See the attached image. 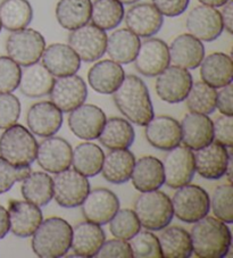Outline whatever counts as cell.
I'll return each instance as SVG.
<instances>
[{
	"label": "cell",
	"instance_id": "obj_1",
	"mask_svg": "<svg viewBox=\"0 0 233 258\" xmlns=\"http://www.w3.org/2000/svg\"><path fill=\"white\" fill-rule=\"evenodd\" d=\"M113 100L121 114L139 126H146L154 117V107L146 83L137 75H125L113 93Z\"/></svg>",
	"mask_w": 233,
	"mask_h": 258
},
{
	"label": "cell",
	"instance_id": "obj_2",
	"mask_svg": "<svg viewBox=\"0 0 233 258\" xmlns=\"http://www.w3.org/2000/svg\"><path fill=\"white\" fill-rule=\"evenodd\" d=\"M192 226L190 238L192 253L199 258H223L230 252L231 230L223 221L205 216Z\"/></svg>",
	"mask_w": 233,
	"mask_h": 258
},
{
	"label": "cell",
	"instance_id": "obj_3",
	"mask_svg": "<svg viewBox=\"0 0 233 258\" xmlns=\"http://www.w3.org/2000/svg\"><path fill=\"white\" fill-rule=\"evenodd\" d=\"M72 226L61 217L41 222L32 234L33 252L40 258L64 257L71 249Z\"/></svg>",
	"mask_w": 233,
	"mask_h": 258
},
{
	"label": "cell",
	"instance_id": "obj_4",
	"mask_svg": "<svg viewBox=\"0 0 233 258\" xmlns=\"http://www.w3.org/2000/svg\"><path fill=\"white\" fill-rule=\"evenodd\" d=\"M38 142L33 133L21 124L5 128L0 136V157L16 166H31L35 161Z\"/></svg>",
	"mask_w": 233,
	"mask_h": 258
},
{
	"label": "cell",
	"instance_id": "obj_5",
	"mask_svg": "<svg viewBox=\"0 0 233 258\" xmlns=\"http://www.w3.org/2000/svg\"><path fill=\"white\" fill-rule=\"evenodd\" d=\"M134 213L142 228L149 231L165 229L174 217L171 198L159 190L141 192L134 204Z\"/></svg>",
	"mask_w": 233,
	"mask_h": 258
},
{
	"label": "cell",
	"instance_id": "obj_6",
	"mask_svg": "<svg viewBox=\"0 0 233 258\" xmlns=\"http://www.w3.org/2000/svg\"><path fill=\"white\" fill-rule=\"evenodd\" d=\"M171 199L173 214L185 223L194 224L210 211V198L207 191L199 185L186 184L176 189Z\"/></svg>",
	"mask_w": 233,
	"mask_h": 258
},
{
	"label": "cell",
	"instance_id": "obj_7",
	"mask_svg": "<svg viewBox=\"0 0 233 258\" xmlns=\"http://www.w3.org/2000/svg\"><path fill=\"white\" fill-rule=\"evenodd\" d=\"M44 49L46 40L41 33L33 29L13 31L6 41L8 57L23 68L38 63Z\"/></svg>",
	"mask_w": 233,
	"mask_h": 258
},
{
	"label": "cell",
	"instance_id": "obj_8",
	"mask_svg": "<svg viewBox=\"0 0 233 258\" xmlns=\"http://www.w3.org/2000/svg\"><path fill=\"white\" fill-rule=\"evenodd\" d=\"M53 180V199L63 208H76L81 206L90 192L88 177L75 170L57 173Z\"/></svg>",
	"mask_w": 233,
	"mask_h": 258
},
{
	"label": "cell",
	"instance_id": "obj_9",
	"mask_svg": "<svg viewBox=\"0 0 233 258\" xmlns=\"http://www.w3.org/2000/svg\"><path fill=\"white\" fill-rule=\"evenodd\" d=\"M163 168L165 182L168 188L178 189L189 184L196 173L195 156L186 146H177L169 149L164 158Z\"/></svg>",
	"mask_w": 233,
	"mask_h": 258
},
{
	"label": "cell",
	"instance_id": "obj_10",
	"mask_svg": "<svg viewBox=\"0 0 233 258\" xmlns=\"http://www.w3.org/2000/svg\"><path fill=\"white\" fill-rule=\"evenodd\" d=\"M69 46L80 59L93 63L105 55L107 34L96 25L87 23L72 31L69 35Z\"/></svg>",
	"mask_w": 233,
	"mask_h": 258
},
{
	"label": "cell",
	"instance_id": "obj_11",
	"mask_svg": "<svg viewBox=\"0 0 233 258\" xmlns=\"http://www.w3.org/2000/svg\"><path fill=\"white\" fill-rule=\"evenodd\" d=\"M192 81V75L189 70L168 66L156 79V92L158 97L168 104H179L186 100L189 93Z\"/></svg>",
	"mask_w": 233,
	"mask_h": 258
},
{
	"label": "cell",
	"instance_id": "obj_12",
	"mask_svg": "<svg viewBox=\"0 0 233 258\" xmlns=\"http://www.w3.org/2000/svg\"><path fill=\"white\" fill-rule=\"evenodd\" d=\"M134 66L143 77H157L171 64L167 43L157 38H147L139 47Z\"/></svg>",
	"mask_w": 233,
	"mask_h": 258
},
{
	"label": "cell",
	"instance_id": "obj_13",
	"mask_svg": "<svg viewBox=\"0 0 233 258\" xmlns=\"http://www.w3.org/2000/svg\"><path fill=\"white\" fill-rule=\"evenodd\" d=\"M49 95L50 101L57 108L63 113H70L87 100V83L81 77L75 74L57 78Z\"/></svg>",
	"mask_w": 233,
	"mask_h": 258
},
{
	"label": "cell",
	"instance_id": "obj_14",
	"mask_svg": "<svg viewBox=\"0 0 233 258\" xmlns=\"http://www.w3.org/2000/svg\"><path fill=\"white\" fill-rule=\"evenodd\" d=\"M195 168L198 174L206 180H219L225 175L228 158L232 156V148H226L212 141L194 153Z\"/></svg>",
	"mask_w": 233,
	"mask_h": 258
},
{
	"label": "cell",
	"instance_id": "obj_15",
	"mask_svg": "<svg viewBox=\"0 0 233 258\" xmlns=\"http://www.w3.org/2000/svg\"><path fill=\"white\" fill-rule=\"evenodd\" d=\"M186 25L191 35L205 42L216 40L224 30L221 12L206 5L192 8L187 16Z\"/></svg>",
	"mask_w": 233,
	"mask_h": 258
},
{
	"label": "cell",
	"instance_id": "obj_16",
	"mask_svg": "<svg viewBox=\"0 0 233 258\" xmlns=\"http://www.w3.org/2000/svg\"><path fill=\"white\" fill-rule=\"evenodd\" d=\"M72 146L60 137H48L38 145L37 162L43 171L52 174L63 172L72 165Z\"/></svg>",
	"mask_w": 233,
	"mask_h": 258
},
{
	"label": "cell",
	"instance_id": "obj_17",
	"mask_svg": "<svg viewBox=\"0 0 233 258\" xmlns=\"http://www.w3.org/2000/svg\"><path fill=\"white\" fill-rule=\"evenodd\" d=\"M106 119V115L101 108L96 105L82 104L70 112L69 127L80 139L90 141L98 139Z\"/></svg>",
	"mask_w": 233,
	"mask_h": 258
},
{
	"label": "cell",
	"instance_id": "obj_18",
	"mask_svg": "<svg viewBox=\"0 0 233 258\" xmlns=\"http://www.w3.org/2000/svg\"><path fill=\"white\" fill-rule=\"evenodd\" d=\"M81 206L86 221L104 225L108 223L120 210V200L113 191L97 188L90 190Z\"/></svg>",
	"mask_w": 233,
	"mask_h": 258
},
{
	"label": "cell",
	"instance_id": "obj_19",
	"mask_svg": "<svg viewBox=\"0 0 233 258\" xmlns=\"http://www.w3.org/2000/svg\"><path fill=\"white\" fill-rule=\"evenodd\" d=\"M125 24L139 38H151L157 34L164 23V16L152 4L133 5L124 15Z\"/></svg>",
	"mask_w": 233,
	"mask_h": 258
},
{
	"label": "cell",
	"instance_id": "obj_20",
	"mask_svg": "<svg viewBox=\"0 0 233 258\" xmlns=\"http://www.w3.org/2000/svg\"><path fill=\"white\" fill-rule=\"evenodd\" d=\"M7 212L10 216V231L19 238L32 237L43 221L40 207L26 200H11Z\"/></svg>",
	"mask_w": 233,
	"mask_h": 258
},
{
	"label": "cell",
	"instance_id": "obj_21",
	"mask_svg": "<svg viewBox=\"0 0 233 258\" xmlns=\"http://www.w3.org/2000/svg\"><path fill=\"white\" fill-rule=\"evenodd\" d=\"M63 121V112L51 101H40L32 105L26 116L29 130L41 138L56 135L61 130Z\"/></svg>",
	"mask_w": 233,
	"mask_h": 258
},
{
	"label": "cell",
	"instance_id": "obj_22",
	"mask_svg": "<svg viewBox=\"0 0 233 258\" xmlns=\"http://www.w3.org/2000/svg\"><path fill=\"white\" fill-rule=\"evenodd\" d=\"M146 139L156 149L168 151L181 144V125L176 118L154 116L146 125Z\"/></svg>",
	"mask_w": 233,
	"mask_h": 258
},
{
	"label": "cell",
	"instance_id": "obj_23",
	"mask_svg": "<svg viewBox=\"0 0 233 258\" xmlns=\"http://www.w3.org/2000/svg\"><path fill=\"white\" fill-rule=\"evenodd\" d=\"M168 50L171 63L186 70L199 68L205 57L203 42L190 33L178 35L168 47Z\"/></svg>",
	"mask_w": 233,
	"mask_h": 258
},
{
	"label": "cell",
	"instance_id": "obj_24",
	"mask_svg": "<svg viewBox=\"0 0 233 258\" xmlns=\"http://www.w3.org/2000/svg\"><path fill=\"white\" fill-rule=\"evenodd\" d=\"M181 142L191 150L207 146L214 140L213 121L208 115L189 113L182 118Z\"/></svg>",
	"mask_w": 233,
	"mask_h": 258
},
{
	"label": "cell",
	"instance_id": "obj_25",
	"mask_svg": "<svg viewBox=\"0 0 233 258\" xmlns=\"http://www.w3.org/2000/svg\"><path fill=\"white\" fill-rule=\"evenodd\" d=\"M105 241V231L99 224L84 221L72 229L71 249L78 257H96L98 250Z\"/></svg>",
	"mask_w": 233,
	"mask_h": 258
},
{
	"label": "cell",
	"instance_id": "obj_26",
	"mask_svg": "<svg viewBox=\"0 0 233 258\" xmlns=\"http://www.w3.org/2000/svg\"><path fill=\"white\" fill-rule=\"evenodd\" d=\"M42 65L53 77L73 75L81 68V59L69 44L52 43L44 49Z\"/></svg>",
	"mask_w": 233,
	"mask_h": 258
},
{
	"label": "cell",
	"instance_id": "obj_27",
	"mask_svg": "<svg viewBox=\"0 0 233 258\" xmlns=\"http://www.w3.org/2000/svg\"><path fill=\"white\" fill-rule=\"evenodd\" d=\"M125 78L122 65L111 59L97 63L89 70L88 82L90 87L101 95H113Z\"/></svg>",
	"mask_w": 233,
	"mask_h": 258
},
{
	"label": "cell",
	"instance_id": "obj_28",
	"mask_svg": "<svg viewBox=\"0 0 233 258\" xmlns=\"http://www.w3.org/2000/svg\"><path fill=\"white\" fill-rule=\"evenodd\" d=\"M132 184L140 192L158 190L165 182L163 163L158 158L145 156L136 161L131 175Z\"/></svg>",
	"mask_w": 233,
	"mask_h": 258
},
{
	"label": "cell",
	"instance_id": "obj_29",
	"mask_svg": "<svg viewBox=\"0 0 233 258\" xmlns=\"http://www.w3.org/2000/svg\"><path fill=\"white\" fill-rule=\"evenodd\" d=\"M200 66V77L210 87L219 89L232 83L233 63L224 52H213L204 57Z\"/></svg>",
	"mask_w": 233,
	"mask_h": 258
},
{
	"label": "cell",
	"instance_id": "obj_30",
	"mask_svg": "<svg viewBox=\"0 0 233 258\" xmlns=\"http://www.w3.org/2000/svg\"><path fill=\"white\" fill-rule=\"evenodd\" d=\"M136 156L129 149H114L104 158L101 174L113 184H122L131 179Z\"/></svg>",
	"mask_w": 233,
	"mask_h": 258
},
{
	"label": "cell",
	"instance_id": "obj_31",
	"mask_svg": "<svg viewBox=\"0 0 233 258\" xmlns=\"http://www.w3.org/2000/svg\"><path fill=\"white\" fill-rule=\"evenodd\" d=\"M53 82L55 77L38 61L22 71L19 89L25 97L41 98L50 93Z\"/></svg>",
	"mask_w": 233,
	"mask_h": 258
},
{
	"label": "cell",
	"instance_id": "obj_32",
	"mask_svg": "<svg viewBox=\"0 0 233 258\" xmlns=\"http://www.w3.org/2000/svg\"><path fill=\"white\" fill-rule=\"evenodd\" d=\"M140 38L128 29H120L107 37L106 51L120 65L132 63L140 47Z\"/></svg>",
	"mask_w": 233,
	"mask_h": 258
},
{
	"label": "cell",
	"instance_id": "obj_33",
	"mask_svg": "<svg viewBox=\"0 0 233 258\" xmlns=\"http://www.w3.org/2000/svg\"><path fill=\"white\" fill-rule=\"evenodd\" d=\"M98 139L107 149H129L136 139V132L128 119L110 117L106 119Z\"/></svg>",
	"mask_w": 233,
	"mask_h": 258
},
{
	"label": "cell",
	"instance_id": "obj_34",
	"mask_svg": "<svg viewBox=\"0 0 233 258\" xmlns=\"http://www.w3.org/2000/svg\"><path fill=\"white\" fill-rule=\"evenodd\" d=\"M91 0H60L56 6V19L63 29L73 31L89 23Z\"/></svg>",
	"mask_w": 233,
	"mask_h": 258
},
{
	"label": "cell",
	"instance_id": "obj_35",
	"mask_svg": "<svg viewBox=\"0 0 233 258\" xmlns=\"http://www.w3.org/2000/svg\"><path fill=\"white\" fill-rule=\"evenodd\" d=\"M21 191L26 202L44 207L53 198V180L47 172H31L22 181Z\"/></svg>",
	"mask_w": 233,
	"mask_h": 258
},
{
	"label": "cell",
	"instance_id": "obj_36",
	"mask_svg": "<svg viewBox=\"0 0 233 258\" xmlns=\"http://www.w3.org/2000/svg\"><path fill=\"white\" fill-rule=\"evenodd\" d=\"M105 154L99 146L83 142L75 147L72 153V166L87 177H93L101 172Z\"/></svg>",
	"mask_w": 233,
	"mask_h": 258
},
{
	"label": "cell",
	"instance_id": "obj_37",
	"mask_svg": "<svg viewBox=\"0 0 233 258\" xmlns=\"http://www.w3.org/2000/svg\"><path fill=\"white\" fill-rule=\"evenodd\" d=\"M33 20V8L29 0H4L0 4V23L7 31L28 28Z\"/></svg>",
	"mask_w": 233,
	"mask_h": 258
},
{
	"label": "cell",
	"instance_id": "obj_38",
	"mask_svg": "<svg viewBox=\"0 0 233 258\" xmlns=\"http://www.w3.org/2000/svg\"><path fill=\"white\" fill-rule=\"evenodd\" d=\"M159 246L165 258H189L192 256L190 233L180 226L165 228L159 235Z\"/></svg>",
	"mask_w": 233,
	"mask_h": 258
},
{
	"label": "cell",
	"instance_id": "obj_39",
	"mask_svg": "<svg viewBox=\"0 0 233 258\" xmlns=\"http://www.w3.org/2000/svg\"><path fill=\"white\" fill-rule=\"evenodd\" d=\"M125 10L119 0H95L91 5L92 24L104 31H109L122 23Z\"/></svg>",
	"mask_w": 233,
	"mask_h": 258
},
{
	"label": "cell",
	"instance_id": "obj_40",
	"mask_svg": "<svg viewBox=\"0 0 233 258\" xmlns=\"http://www.w3.org/2000/svg\"><path fill=\"white\" fill-rule=\"evenodd\" d=\"M217 90L204 81L192 83L191 89L186 98L187 107L190 113L209 115L216 109Z\"/></svg>",
	"mask_w": 233,
	"mask_h": 258
},
{
	"label": "cell",
	"instance_id": "obj_41",
	"mask_svg": "<svg viewBox=\"0 0 233 258\" xmlns=\"http://www.w3.org/2000/svg\"><path fill=\"white\" fill-rule=\"evenodd\" d=\"M110 233L115 238L127 240L133 238L141 230V224L136 213L129 208L119 210L109 222Z\"/></svg>",
	"mask_w": 233,
	"mask_h": 258
},
{
	"label": "cell",
	"instance_id": "obj_42",
	"mask_svg": "<svg viewBox=\"0 0 233 258\" xmlns=\"http://www.w3.org/2000/svg\"><path fill=\"white\" fill-rule=\"evenodd\" d=\"M134 258H162L159 240L151 231H139L129 240Z\"/></svg>",
	"mask_w": 233,
	"mask_h": 258
},
{
	"label": "cell",
	"instance_id": "obj_43",
	"mask_svg": "<svg viewBox=\"0 0 233 258\" xmlns=\"http://www.w3.org/2000/svg\"><path fill=\"white\" fill-rule=\"evenodd\" d=\"M232 190L231 183L218 185L210 199V207H212L215 217L226 224L233 223Z\"/></svg>",
	"mask_w": 233,
	"mask_h": 258
},
{
	"label": "cell",
	"instance_id": "obj_44",
	"mask_svg": "<svg viewBox=\"0 0 233 258\" xmlns=\"http://www.w3.org/2000/svg\"><path fill=\"white\" fill-rule=\"evenodd\" d=\"M22 69L10 57L0 56V92L10 93L19 88Z\"/></svg>",
	"mask_w": 233,
	"mask_h": 258
},
{
	"label": "cell",
	"instance_id": "obj_45",
	"mask_svg": "<svg viewBox=\"0 0 233 258\" xmlns=\"http://www.w3.org/2000/svg\"><path fill=\"white\" fill-rule=\"evenodd\" d=\"M31 172V166L13 165L0 157V195L10 191L16 182L23 181Z\"/></svg>",
	"mask_w": 233,
	"mask_h": 258
},
{
	"label": "cell",
	"instance_id": "obj_46",
	"mask_svg": "<svg viewBox=\"0 0 233 258\" xmlns=\"http://www.w3.org/2000/svg\"><path fill=\"white\" fill-rule=\"evenodd\" d=\"M21 116V101L16 96L0 92V130L17 123Z\"/></svg>",
	"mask_w": 233,
	"mask_h": 258
},
{
	"label": "cell",
	"instance_id": "obj_47",
	"mask_svg": "<svg viewBox=\"0 0 233 258\" xmlns=\"http://www.w3.org/2000/svg\"><path fill=\"white\" fill-rule=\"evenodd\" d=\"M96 257L98 258H133L132 249L127 240L119 238L108 240L102 243Z\"/></svg>",
	"mask_w": 233,
	"mask_h": 258
},
{
	"label": "cell",
	"instance_id": "obj_48",
	"mask_svg": "<svg viewBox=\"0 0 233 258\" xmlns=\"http://www.w3.org/2000/svg\"><path fill=\"white\" fill-rule=\"evenodd\" d=\"M214 140L226 148L233 146V117L221 115L213 122Z\"/></svg>",
	"mask_w": 233,
	"mask_h": 258
},
{
	"label": "cell",
	"instance_id": "obj_49",
	"mask_svg": "<svg viewBox=\"0 0 233 258\" xmlns=\"http://www.w3.org/2000/svg\"><path fill=\"white\" fill-rule=\"evenodd\" d=\"M151 2L163 16L167 17L182 15L190 4V0H151Z\"/></svg>",
	"mask_w": 233,
	"mask_h": 258
},
{
	"label": "cell",
	"instance_id": "obj_50",
	"mask_svg": "<svg viewBox=\"0 0 233 258\" xmlns=\"http://www.w3.org/2000/svg\"><path fill=\"white\" fill-rule=\"evenodd\" d=\"M232 83L225 87L219 88V91L216 92V108L222 115L233 116L232 107Z\"/></svg>",
	"mask_w": 233,
	"mask_h": 258
},
{
	"label": "cell",
	"instance_id": "obj_51",
	"mask_svg": "<svg viewBox=\"0 0 233 258\" xmlns=\"http://www.w3.org/2000/svg\"><path fill=\"white\" fill-rule=\"evenodd\" d=\"M223 10L221 12L223 28L227 31L228 34H232L233 32V2L228 0V2L223 5Z\"/></svg>",
	"mask_w": 233,
	"mask_h": 258
},
{
	"label": "cell",
	"instance_id": "obj_52",
	"mask_svg": "<svg viewBox=\"0 0 233 258\" xmlns=\"http://www.w3.org/2000/svg\"><path fill=\"white\" fill-rule=\"evenodd\" d=\"M10 232V216L5 207L0 205V239L5 238Z\"/></svg>",
	"mask_w": 233,
	"mask_h": 258
},
{
	"label": "cell",
	"instance_id": "obj_53",
	"mask_svg": "<svg viewBox=\"0 0 233 258\" xmlns=\"http://www.w3.org/2000/svg\"><path fill=\"white\" fill-rule=\"evenodd\" d=\"M198 2L201 4V5L216 8V7H222L223 5H225L228 0H198Z\"/></svg>",
	"mask_w": 233,
	"mask_h": 258
},
{
	"label": "cell",
	"instance_id": "obj_54",
	"mask_svg": "<svg viewBox=\"0 0 233 258\" xmlns=\"http://www.w3.org/2000/svg\"><path fill=\"white\" fill-rule=\"evenodd\" d=\"M120 3H122L123 5H133V4H137L139 0H119Z\"/></svg>",
	"mask_w": 233,
	"mask_h": 258
},
{
	"label": "cell",
	"instance_id": "obj_55",
	"mask_svg": "<svg viewBox=\"0 0 233 258\" xmlns=\"http://www.w3.org/2000/svg\"><path fill=\"white\" fill-rule=\"evenodd\" d=\"M2 29H3V26H2V23H0V31H2Z\"/></svg>",
	"mask_w": 233,
	"mask_h": 258
}]
</instances>
